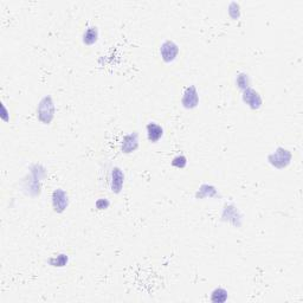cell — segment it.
I'll use <instances>...</instances> for the list:
<instances>
[{"label": "cell", "mask_w": 303, "mask_h": 303, "mask_svg": "<svg viewBox=\"0 0 303 303\" xmlns=\"http://www.w3.org/2000/svg\"><path fill=\"white\" fill-rule=\"evenodd\" d=\"M51 202H52L53 211L57 213H62L67 210V205H69V197L64 189L56 188L51 197Z\"/></svg>", "instance_id": "4"}, {"label": "cell", "mask_w": 303, "mask_h": 303, "mask_svg": "<svg viewBox=\"0 0 303 303\" xmlns=\"http://www.w3.org/2000/svg\"><path fill=\"white\" fill-rule=\"evenodd\" d=\"M97 39H99V29L96 26H90L86 29L82 37L83 44L85 45H93L97 42Z\"/></svg>", "instance_id": "10"}, {"label": "cell", "mask_w": 303, "mask_h": 303, "mask_svg": "<svg viewBox=\"0 0 303 303\" xmlns=\"http://www.w3.org/2000/svg\"><path fill=\"white\" fill-rule=\"evenodd\" d=\"M181 104L186 109H194L199 104V94L194 85H189L184 91L181 97Z\"/></svg>", "instance_id": "5"}, {"label": "cell", "mask_w": 303, "mask_h": 303, "mask_svg": "<svg viewBox=\"0 0 303 303\" xmlns=\"http://www.w3.org/2000/svg\"><path fill=\"white\" fill-rule=\"evenodd\" d=\"M67 256L64 255V253H61V255H58L57 257H51V258L49 259V264H51L52 267L62 268L64 267V265H67Z\"/></svg>", "instance_id": "13"}, {"label": "cell", "mask_w": 303, "mask_h": 303, "mask_svg": "<svg viewBox=\"0 0 303 303\" xmlns=\"http://www.w3.org/2000/svg\"><path fill=\"white\" fill-rule=\"evenodd\" d=\"M109 205H110L109 200L105 198L97 199L96 202H95V206H96L97 210H105V208L109 207Z\"/></svg>", "instance_id": "16"}, {"label": "cell", "mask_w": 303, "mask_h": 303, "mask_svg": "<svg viewBox=\"0 0 303 303\" xmlns=\"http://www.w3.org/2000/svg\"><path fill=\"white\" fill-rule=\"evenodd\" d=\"M124 174L118 167H114L110 174V189L113 193H120L123 188Z\"/></svg>", "instance_id": "7"}, {"label": "cell", "mask_w": 303, "mask_h": 303, "mask_svg": "<svg viewBox=\"0 0 303 303\" xmlns=\"http://www.w3.org/2000/svg\"><path fill=\"white\" fill-rule=\"evenodd\" d=\"M236 84L240 90H245V89L250 88V77L245 72H240L236 78Z\"/></svg>", "instance_id": "12"}, {"label": "cell", "mask_w": 303, "mask_h": 303, "mask_svg": "<svg viewBox=\"0 0 303 303\" xmlns=\"http://www.w3.org/2000/svg\"><path fill=\"white\" fill-rule=\"evenodd\" d=\"M146 132H147V139L151 142L155 143L164 136V128L156 122H150L146 126Z\"/></svg>", "instance_id": "9"}, {"label": "cell", "mask_w": 303, "mask_h": 303, "mask_svg": "<svg viewBox=\"0 0 303 303\" xmlns=\"http://www.w3.org/2000/svg\"><path fill=\"white\" fill-rule=\"evenodd\" d=\"M137 147H139V134L136 132L126 135L123 137L122 142H121V151H122V153L131 154L133 152L136 151Z\"/></svg>", "instance_id": "8"}, {"label": "cell", "mask_w": 303, "mask_h": 303, "mask_svg": "<svg viewBox=\"0 0 303 303\" xmlns=\"http://www.w3.org/2000/svg\"><path fill=\"white\" fill-rule=\"evenodd\" d=\"M242 99H243V102H244L248 107H250L251 109L256 110L261 108L262 97H261V95L257 93L255 89L248 88V89H245V90H243Z\"/></svg>", "instance_id": "6"}, {"label": "cell", "mask_w": 303, "mask_h": 303, "mask_svg": "<svg viewBox=\"0 0 303 303\" xmlns=\"http://www.w3.org/2000/svg\"><path fill=\"white\" fill-rule=\"evenodd\" d=\"M37 118L43 124H50L55 118V103L51 96H44L37 107Z\"/></svg>", "instance_id": "1"}, {"label": "cell", "mask_w": 303, "mask_h": 303, "mask_svg": "<svg viewBox=\"0 0 303 303\" xmlns=\"http://www.w3.org/2000/svg\"><path fill=\"white\" fill-rule=\"evenodd\" d=\"M227 300V291L224 288H217L212 291L211 295V301L212 302H225Z\"/></svg>", "instance_id": "11"}, {"label": "cell", "mask_w": 303, "mask_h": 303, "mask_svg": "<svg viewBox=\"0 0 303 303\" xmlns=\"http://www.w3.org/2000/svg\"><path fill=\"white\" fill-rule=\"evenodd\" d=\"M291 158H293V155H291L290 152L283 147H278L274 153L268 156V160L276 168H284L290 164Z\"/></svg>", "instance_id": "2"}, {"label": "cell", "mask_w": 303, "mask_h": 303, "mask_svg": "<svg viewBox=\"0 0 303 303\" xmlns=\"http://www.w3.org/2000/svg\"><path fill=\"white\" fill-rule=\"evenodd\" d=\"M187 165V159L185 155H177L173 158L172 166L177 167V168H184Z\"/></svg>", "instance_id": "14"}, {"label": "cell", "mask_w": 303, "mask_h": 303, "mask_svg": "<svg viewBox=\"0 0 303 303\" xmlns=\"http://www.w3.org/2000/svg\"><path fill=\"white\" fill-rule=\"evenodd\" d=\"M229 15L231 16L234 19H237L239 18V15H240V11H239V5L237 4V2H231L229 6Z\"/></svg>", "instance_id": "15"}, {"label": "cell", "mask_w": 303, "mask_h": 303, "mask_svg": "<svg viewBox=\"0 0 303 303\" xmlns=\"http://www.w3.org/2000/svg\"><path fill=\"white\" fill-rule=\"evenodd\" d=\"M179 55V47L173 40H165L160 47V56L165 63H172Z\"/></svg>", "instance_id": "3"}]
</instances>
